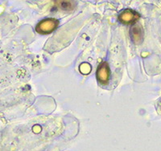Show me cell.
<instances>
[{
    "label": "cell",
    "mask_w": 161,
    "mask_h": 151,
    "mask_svg": "<svg viewBox=\"0 0 161 151\" xmlns=\"http://www.w3.org/2000/svg\"><path fill=\"white\" fill-rule=\"evenodd\" d=\"M58 24V20L55 19H45L37 24L36 27V31L40 34L46 35V34L53 32L57 28Z\"/></svg>",
    "instance_id": "cell-1"
},
{
    "label": "cell",
    "mask_w": 161,
    "mask_h": 151,
    "mask_svg": "<svg viewBox=\"0 0 161 151\" xmlns=\"http://www.w3.org/2000/svg\"><path fill=\"white\" fill-rule=\"evenodd\" d=\"M96 76H97V80L101 84H106L108 83L109 79H110V68L107 63L103 62L98 66Z\"/></svg>",
    "instance_id": "cell-2"
},
{
    "label": "cell",
    "mask_w": 161,
    "mask_h": 151,
    "mask_svg": "<svg viewBox=\"0 0 161 151\" xmlns=\"http://www.w3.org/2000/svg\"><path fill=\"white\" fill-rule=\"evenodd\" d=\"M139 18V15L136 11H132L130 9L124 10L120 13L119 16V19L121 23L126 24H132L137 21L138 19Z\"/></svg>",
    "instance_id": "cell-3"
},
{
    "label": "cell",
    "mask_w": 161,
    "mask_h": 151,
    "mask_svg": "<svg viewBox=\"0 0 161 151\" xmlns=\"http://www.w3.org/2000/svg\"><path fill=\"white\" fill-rule=\"evenodd\" d=\"M130 35L132 40L136 43H140L143 40V31L139 25H134L130 29Z\"/></svg>",
    "instance_id": "cell-4"
},
{
    "label": "cell",
    "mask_w": 161,
    "mask_h": 151,
    "mask_svg": "<svg viewBox=\"0 0 161 151\" xmlns=\"http://www.w3.org/2000/svg\"><path fill=\"white\" fill-rule=\"evenodd\" d=\"M57 3H58V7H60L61 9L64 10H72L73 8V2H70V1H59V2H57Z\"/></svg>",
    "instance_id": "cell-5"
},
{
    "label": "cell",
    "mask_w": 161,
    "mask_h": 151,
    "mask_svg": "<svg viewBox=\"0 0 161 151\" xmlns=\"http://www.w3.org/2000/svg\"><path fill=\"white\" fill-rule=\"evenodd\" d=\"M90 65L89 64H86V63H84L81 65L80 66V71L83 73V74H87L90 72Z\"/></svg>",
    "instance_id": "cell-6"
}]
</instances>
